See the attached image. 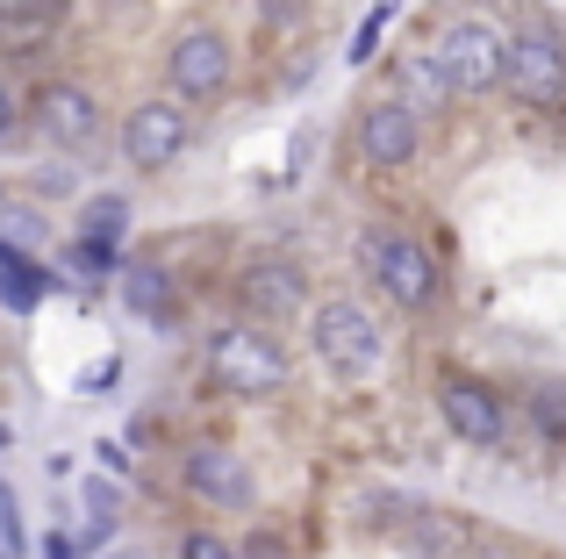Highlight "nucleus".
I'll list each match as a JSON object with an SVG mask.
<instances>
[{"label": "nucleus", "mask_w": 566, "mask_h": 559, "mask_svg": "<svg viewBox=\"0 0 566 559\" xmlns=\"http://www.w3.org/2000/svg\"><path fill=\"white\" fill-rule=\"evenodd\" d=\"M352 259H359V280H374L387 294V308H401V316H430L444 294V266L438 252H430L416 230L401 223H366L359 244H352Z\"/></svg>", "instance_id": "nucleus-1"}, {"label": "nucleus", "mask_w": 566, "mask_h": 559, "mask_svg": "<svg viewBox=\"0 0 566 559\" xmlns=\"http://www.w3.org/2000/svg\"><path fill=\"white\" fill-rule=\"evenodd\" d=\"M201 373L216 380L230 402H273L280 388H287V345H280V330H265V323H216V330L201 337Z\"/></svg>", "instance_id": "nucleus-2"}, {"label": "nucleus", "mask_w": 566, "mask_h": 559, "mask_svg": "<svg viewBox=\"0 0 566 559\" xmlns=\"http://www.w3.org/2000/svg\"><path fill=\"white\" fill-rule=\"evenodd\" d=\"M308 351L331 380H374L387 359V330L366 302L331 294V302H308Z\"/></svg>", "instance_id": "nucleus-3"}, {"label": "nucleus", "mask_w": 566, "mask_h": 559, "mask_svg": "<svg viewBox=\"0 0 566 559\" xmlns=\"http://www.w3.org/2000/svg\"><path fill=\"white\" fill-rule=\"evenodd\" d=\"M502 86H510L524 108L538 115H559L566 108V36L538 14L502 29Z\"/></svg>", "instance_id": "nucleus-4"}, {"label": "nucleus", "mask_w": 566, "mask_h": 559, "mask_svg": "<svg viewBox=\"0 0 566 559\" xmlns=\"http://www.w3.org/2000/svg\"><path fill=\"white\" fill-rule=\"evenodd\" d=\"M423 57L438 65L444 94H495L502 86V22H488V14H444L430 29Z\"/></svg>", "instance_id": "nucleus-5"}, {"label": "nucleus", "mask_w": 566, "mask_h": 559, "mask_svg": "<svg viewBox=\"0 0 566 559\" xmlns=\"http://www.w3.org/2000/svg\"><path fill=\"white\" fill-rule=\"evenodd\" d=\"M430 402H438L444 431H452L459 445H473V452H502V445H510L516 416H510V394H502L495 380L467 373V366H444L438 388H430Z\"/></svg>", "instance_id": "nucleus-6"}, {"label": "nucleus", "mask_w": 566, "mask_h": 559, "mask_svg": "<svg viewBox=\"0 0 566 559\" xmlns=\"http://www.w3.org/2000/svg\"><path fill=\"white\" fill-rule=\"evenodd\" d=\"M352 151L374 172L416 166V151H423V108H416L409 94H395V86H387V94H366L359 123H352Z\"/></svg>", "instance_id": "nucleus-7"}, {"label": "nucleus", "mask_w": 566, "mask_h": 559, "mask_svg": "<svg viewBox=\"0 0 566 559\" xmlns=\"http://www.w3.org/2000/svg\"><path fill=\"white\" fill-rule=\"evenodd\" d=\"M115 144H123V166L129 172H172L187 158V144H193L187 101H172V94L137 101V108L123 115V129H115Z\"/></svg>", "instance_id": "nucleus-8"}, {"label": "nucleus", "mask_w": 566, "mask_h": 559, "mask_svg": "<svg viewBox=\"0 0 566 559\" xmlns=\"http://www.w3.org/2000/svg\"><path fill=\"white\" fill-rule=\"evenodd\" d=\"M237 80V51L216 22H187L180 36L166 43V86L172 101H222Z\"/></svg>", "instance_id": "nucleus-9"}, {"label": "nucleus", "mask_w": 566, "mask_h": 559, "mask_svg": "<svg viewBox=\"0 0 566 559\" xmlns=\"http://www.w3.org/2000/svg\"><path fill=\"white\" fill-rule=\"evenodd\" d=\"M29 123H36L43 144H57V151H94L101 129H108V115H101V94L80 80H43L36 101H29Z\"/></svg>", "instance_id": "nucleus-10"}, {"label": "nucleus", "mask_w": 566, "mask_h": 559, "mask_svg": "<svg viewBox=\"0 0 566 559\" xmlns=\"http://www.w3.org/2000/svg\"><path fill=\"white\" fill-rule=\"evenodd\" d=\"M230 294H237V308H244V323H265V330L308 316V273L294 266V259H244Z\"/></svg>", "instance_id": "nucleus-11"}, {"label": "nucleus", "mask_w": 566, "mask_h": 559, "mask_svg": "<svg viewBox=\"0 0 566 559\" xmlns=\"http://www.w3.org/2000/svg\"><path fill=\"white\" fill-rule=\"evenodd\" d=\"M180 488L201 509H251V503H259V474H251V460L237 445H216V437H208V445H187Z\"/></svg>", "instance_id": "nucleus-12"}, {"label": "nucleus", "mask_w": 566, "mask_h": 559, "mask_svg": "<svg viewBox=\"0 0 566 559\" xmlns=\"http://www.w3.org/2000/svg\"><path fill=\"white\" fill-rule=\"evenodd\" d=\"M115 294H123V308L137 323H158V330L180 323V280L158 266V259H123L115 266Z\"/></svg>", "instance_id": "nucleus-13"}, {"label": "nucleus", "mask_w": 566, "mask_h": 559, "mask_svg": "<svg viewBox=\"0 0 566 559\" xmlns=\"http://www.w3.org/2000/svg\"><path fill=\"white\" fill-rule=\"evenodd\" d=\"M395 546L416 552V559H459V552L473 546V531H467L459 517H444V509L401 503V509H395Z\"/></svg>", "instance_id": "nucleus-14"}, {"label": "nucleus", "mask_w": 566, "mask_h": 559, "mask_svg": "<svg viewBox=\"0 0 566 559\" xmlns=\"http://www.w3.org/2000/svg\"><path fill=\"white\" fill-rule=\"evenodd\" d=\"M51 294H57V273H51V266H36V259H29L14 238H0V308L29 316V308H43Z\"/></svg>", "instance_id": "nucleus-15"}, {"label": "nucleus", "mask_w": 566, "mask_h": 559, "mask_svg": "<svg viewBox=\"0 0 566 559\" xmlns=\"http://www.w3.org/2000/svg\"><path fill=\"white\" fill-rule=\"evenodd\" d=\"M80 509H86V531L72 538V546H80V552H101L115 531H123V481H101V474H94V481L80 488Z\"/></svg>", "instance_id": "nucleus-16"}, {"label": "nucleus", "mask_w": 566, "mask_h": 559, "mask_svg": "<svg viewBox=\"0 0 566 559\" xmlns=\"http://www.w3.org/2000/svg\"><path fill=\"white\" fill-rule=\"evenodd\" d=\"M80 238L86 244H115V252H123V238H129V201L123 194H94L80 209Z\"/></svg>", "instance_id": "nucleus-17"}, {"label": "nucleus", "mask_w": 566, "mask_h": 559, "mask_svg": "<svg viewBox=\"0 0 566 559\" xmlns=\"http://www.w3.org/2000/svg\"><path fill=\"white\" fill-rule=\"evenodd\" d=\"M65 266L86 280V287H101V280H115V266H123V252L115 244H86V238H72L65 244Z\"/></svg>", "instance_id": "nucleus-18"}, {"label": "nucleus", "mask_w": 566, "mask_h": 559, "mask_svg": "<svg viewBox=\"0 0 566 559\" xmlns=\"http://www.w3.org/2000/svg\"><path fill=\"white\" fill-rule=\"evenodd\" d=\"M524 409L545 437H566V380H538V388L524 394Z\"/></svg>", "instance_id": "nucleus-19"}, {"label": "nucleus", "mask_w": 566, "mask_h": 559, "mask_svg": "<svg viewBox=\"0 0 566 559\" xmlns=\"http://www.w3.org/2000/svg\"><path fill=\"white\" fill-rule=\"evenodd\" d=\"M395 8H401V0H380V8L359 22V36H352V65H374V51H380V29L395 22Z\"/></svg>", "instance_id": "nucleus-20"}, {"label": "nucleus", "mask_w": 566, "mask_h": 559, "mask_svg": "<svg viewBox=\"0 0 566 559\" xmlns=\"http://www.w3.org/2000/svg\"><path fill=\"white\" fill-rule=\"evenodd\" d=\"M29 531H22V503H14V488L0 481V552H22Z\"/></svg>", "instance_id": "nucleus-21"}, {"label": "nucleus", "mask_w": 566, "mask_h": 559, "mask_svg": "<svg viewBox=\"0 0 566 559\" xmlns=\"http://www.w3.org/2000/svg\"><path fill=\"white\" fill-rule=\"evenodd\" d=\"M230 546H237V559H287V538L265 531V524H259V531H244V538H230Z\"/></svg>", "instance_id": "nucleus-22"}, {"label": "nucleus", "mask_w": 566, "mask_h": 559, "mask_svg": "<svg viewBox=\"0 0 566 559\" xmlns=\"http://www.w3.org/2000/svg\"><path fill=\"white\" fill-rule=\"evenodd\" d=\"M180 559H237V546L222 531H187L180 538Z\"/></svg>", "instance_id": "nucleus-23"}, {"label": "nucleus", "mask_w": 566, "mask_h": 559, "mask_svg": "<svg viewBox=\"0 0 566 559\" xmlns=\"http://www.w3.org/2000/svg\"><path fill=\"white\" fill-rule=\"evenodd\" d=\"M94 466H101L108 481H129V452L115 445V437H101V445H94Z\"/></svg>", "instance_id": "nucleus-24"}, {"label": "nucleus", "mask_w": 566, "mask_h": 559, "mask_svg": "<svg viewBox=\"0 0 566 559\" xmlns=\"http://www.w3.org/2000/svg\"><path fill=\"white\" fill-rule=\"evenodd\" d=\"M115 380H123V359H101V366H94V373H86V380H80V388H86V394H101V388H115Z\"/></svg>", "instance_id": "nucleus-25"}, {"label": "nucleus", "mask_w": 566, "mask_h": 559, "mask_svg": "<svg viewBox=\"0 0 566 559\" xmlns=\"http://www.w3.org/2000/svg\"><path fill=\"white\" fill-rule=\"evenodd\" d=\"M43 559H80V546L65 531H43Z\"/></svg>", "instance_id": "nucleus-26"}, {"label": "nucleus", "mask_w": 566, "mask_h": 559, "mask_svg": "<svg viewBox=\"0 0 566 559\" xmlns=\"http://www.w3.org/2000/svg\"><path fill=\"white\" fill-rule=\"evenodd\" d=\"M294 14H302V0H265V22H280V29H287Z\"/></svg>", "instance_id": "nucleus-27"}, {"label": "nucleus", "mask_w": 566, "mask_h": 559, "mask_svg": "<svg viewBox=\"0 0 566 559\" xmlns=\"http://www.w3.org/2000/svg\"><path fill=\"white\" fill-rule=\"evenodd\" d=\"M14 137V94H8V80H0V144Z\"/></svg>", "instance_id": "nucleus-28"}, {"label": "nucleus", "mask_w": 566, "mask_h": 559, "mask_svg": "<svg viewBox=\"0 0 566 559\" xmlns=\"http://www.w3.org/2000/svg\"><path fill=\"white\" fill-rule=\"evenodd\" d=\"M473 559H516V546H473Z\"/></svg>", "instance_id": "nucleus-29"}]
</instances>
